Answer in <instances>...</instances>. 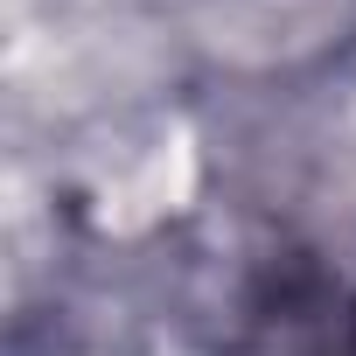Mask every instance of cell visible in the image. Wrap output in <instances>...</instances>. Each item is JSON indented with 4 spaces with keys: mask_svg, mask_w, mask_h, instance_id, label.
<instances>
[{
    "mask_svg": "<svg viewBox=\"0 0 356 356\" xmlns=\"http://www.w3.org/2000/svg\"><path fill=\"white\" fill-rule=\"evenodd\" d=\"M238 356H356V300L307 252H286L245 300Z\"/></svg>",
    "mask_w": 356,
    "mask_h": 356,
    "instance_id": "6da1fadb",
    "label": "cell"
}]
</instances>
